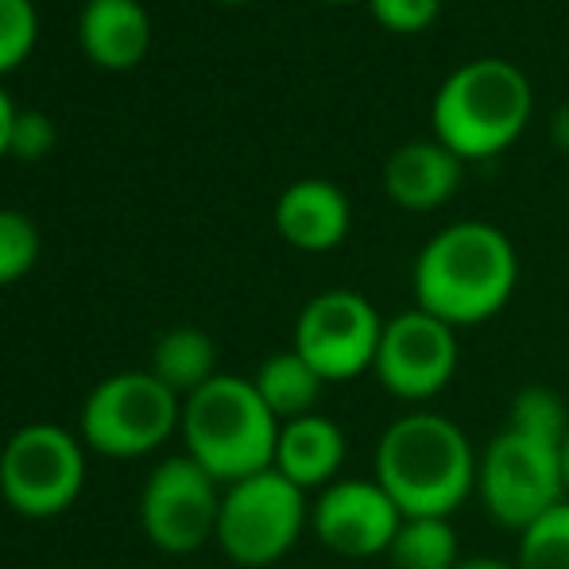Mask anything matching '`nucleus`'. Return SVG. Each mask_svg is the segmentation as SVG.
Returning <instances> with one entry per match:
<instances>
[{"instance_id":"1","label":"nucleus","mask_w":569,"mask_h":569,"mask_svg":"<svg viewBox=\"0 0 569 569\" xmlns=\"http://www.w3.org/2000/svg\"><path fill=\"white\" fill-rule=\"evenodd\" d=\"M569 415L558 391L523 388L511 399L508 427L485 446L477 461V492L500 527L523 531L566 500L562 442Z\"/></svg>"},{"instance_id":"2","label":"nucleus","mask_w":569,"mask_h":569,"mask_svg":"<svg viewBox=\"0 0 569 569\" xmlns=\"http://www.w3.org/2000/svg\"><path fill=\"white\" fill-rule=\"evenodd\" d=\"M415 307L446 326H480L511 302L519 256L508 232L488 221H453L415 260Z\"/></svg>"},{"instance_id":"3","label":"nucleus","mask_w":569,"mask_h":569,"mask_svg":"<svg viewBox=\"0 0 569 569\" xmlns=\"http://www.w3.org/2000/svg\"><path fill=\"white\" fill-rule=\"evenodd\" d=\"M376 485L403 519H450L477 488V453L453 419L411 411L391 422L376 446Z\"/></svg>"},{"instance_id":"4","label":"nucleus","mask_w":569,"mask_h":569,"mask_svg":"<svg viewBox=\"0 0 569 569\" xmlns=\"http://www.w3.org/2000/svg\"><path fill=\"white\" fill-rule=\"evenodd\" d=\"M535 113L531 78L508 59H472L457 67L430 101V128L461 163L496 159L527 132Z\"/></svg>"},{"instance_id":"5","label":"nucleus","mask_w":569,"mask_h":569,"mask_svg":"<svg viewBox=\"0 0 569 569\" xmlns=\"http://www.w3.org/2000/svg\"><path fill=\"white\" fill-rule=\"evenodd\" d=\"M279 427L283 422L268 411L256 383L240 376L218 372L182 403L187 457H194L218 485H237L271 469Z\"/></svg>"},{"instance_id":"6","label":"nucleus","mask_w":569,"mask_h":569,"mask_svg":"<svg viewBox=\"0 0 569 569\" xmlns=\"http://www.w3.org/2000/svg\"><path fill=\"white\" fill-rule=\"evenodd\" d=\"M310 519L307 492L276 469H263L226 488L218 542L237 566H271L299 542Z\"/></svg>"},{"instance_id":"7","label":"nucleus","mask_w":569,"mask_h":569,"mask_svg":"<svg viewBox=\"0 0 569 569\" xmlns=\"http://www.w3.org/2000/svg\"><path fill=\"white\" fill-rule=\"evenodd\" d=\"M182 427L179 396L156 372H117L90 391L82 438L106 457H143Z\"/></svg>"},{"instance_id":"8","label":"nucleus","mask_w":569,"mask_h":569,"mask_svg":"<svg viewBox=\"0 0 569 569\" xmlns=\"http://www.w3.org/2000/svg\"><path fill=\"white\" fill-rule=\"evenodd\" d=\"M86 457L82 442L59 427H23L0 453V492L8 508L28 519L62 516L82 496Z\"/></svg>"},{"instance_id":"9","label":"nucleus","mask_w":569,"mask_h":569,"mask_svg":"<svg viewBox=\"0 0 569 569\" xmlns=\"http://www.w3.org/2000/svg\"><path fill=\"white\" fill-rule=\"evenodd\" d=\"M383 318L357 291H322L302 307L295 326V352L330 380H352L372 372Z\"/></svg>"},{"instance_id":"10","label":"nucleus","mask_w":569,"mask_h":569,"mask_svg":"<svg viewBox=\"0 0 569 569\" xmlns=\"http://www.w3.org/2000/svg\"><path fill=\"white\" fill-rule=\"evenodd\" d=\"M218 480L194 457H171L148 477L140 496L143 535L167 555H190L218 539Z\"/></svg>"},{"instance_id":"11","label":"nucleus","mask_w":569,"mask_h":569,"mask_svg":"<svg viewBox=\"0 0 569 569\" xmlns=\"http://www.w3.org/2000/svg\"><path fill=\"white\" fill-rule=\"evenodd\" d=\"M372 372L396 399L427 403L457 372V330L419 307L403 310L383 322Z\"/></svg>"},{"instance_id":"12","label":"nucleus","mask_w":569,"mask_h":569,"mask_svg":"<svg viewBox=\"0 0 569 569\" xmlns=\"http://www.w3.org/2000/svg\"><path fill=\"white\" fill-rule=\"evenodd\" d=\"M318 542L341 558H380L391 550L403 511L372 480H333L310 508Z\"/></svg>"},{"instance_id":"13","label":"nucleus","mask_w":569,"mask_h":569,"mask_svg":"<svg viewBox=\"0 0 569 569\" xmlns=\"http://www.w3.org/2000/svg\"><path fill=\"white\" fill-rule=\"evenodd\" d=\"M352 226V206L330 179H299L279 194L276 229L299 252H333Z\"/></svg>"},{"instance_id":"14","label":"nucleus","mask_w":569,"mask_h":569,"mask_svg":"<svg viewBox=\"0 0 569 569\" xmlns=\"http://www.w3.org/2000/svg\"><path fill=\"white\" fill-rule=\"evenodd\" d=\"M461 159L430 136V140H407L383 163V190L399 210L430 213L446 206L461 187Z\"/></svg>"},{"instance_id":"15","label":"nucleus","mask_w":569,"mask_h":569,"mask_svg":"<svg viewBox=\"0 0 569 569\" xmlns=\"http://www.w3.org/2000/svg\"><path fill=\"white\" fill-rule=\"evenodd\" d=\"M86 59L106 70H132L151 47V16L140 0H86L78 16Z\"/></svg>"},{"instance_id":"16","label":"nucleus","mask_w":569,"mask_h":569,"mask_svg":"<svg viewBox=\"0 0 569 569\" xmlns=\"http://www.w3.org/2000/svg\"><path fill=\"white\" fill-rule=\"evenodd\" d=\"M341 465H345V435L333 419L315 411L279 427L276 465L271 469L283 472L302 492L307 488H330L338 480Z\"/></svg>"},{"instance_id":"17","label":"nucleus","mask_w":569,"mask_h":569,"mask_svg":"<svg viewBox=\"0 0 569 569\" xmlns=\"http://www.w3.org/2000/svg\"><path fill=\"white\" fill-rule=\"evenodd\" d=\"M252 383L279 422L315 415L318 399H322V388H326L322 376H318L295 349L276 352V357L263 360L260 372L252 376Z\"/></svg>"},{"instance_id":"18","label":"nucleus","mask_w":569,"mask_h":569,"mask_svg":"<svg viewBox=\"0 0 569 569\" xmlns=\"http://www.w3.org/2000/svg\"><path fill=\"white\" fill-rule=\"evenodd\" d=\"M218 368V349H213L210 333L194 330V326H179L159 338L151 352V372L174 391V396H194L198 388L213 380Z\"/></svg>"},{"instance_id":"19","label":"nucleus","mask_w":569,"mask_h":569,"mask_svg":"<svg viewBox=\"0 0 569 569\" xmlns=\"http://www.w3.org/2000/svg\"><path fill=\"white\" fill-rule=\"evenodd\" d=\"M388 558L396 569H453L461 562V547H457V531L450 519L415 516L403 519Z\"/></svg>"},{"instance_id":"20","label":"nucleus","mask_w":569,"mask_h":569,"mask_svg":"<svg viewBox=\"0 0 569 569\" xmlns=\"http://www.w3.org/2000/svg\"><path fill=\"white\" fill-rule=\"evenodd\" d=\"M516 569H569V500L519 531Z\"/></svg>"},{"instance_id":"21","label":"nucleus","mask_w":569,"mask_h":569,"mask_svg":"<svg viewBox=\"0 0 569 569\" xmlns=\"http://www.w3.org/2000/svg\"><path fill=\"white\" fill-rule=\"evenodd\" d=\"M39 260V232L31 218L16 210H0V287L23 279Z\"/></svg>"},{"instance_id":"22","label":"nucleus","mask_w":569,"mask_h":569,"mask_svg":"<svg viewBox=\"0 0 569 569\" xmlns=\"http://www.w3.org/2000/svg\"><path fill=\"white\" fill-rule=\"evenodd\" d=\"M39 36V16L31 0H0V74L16 70L31 54Z\"/></svg>"},{"instance_id":"23","label":"nucleus","mask_w":569,"mask_h":569,"mask_svg":"<svg viewBox=\"0 0 569 569\" xmlns=\"http://www.w3.org/2000/svg\"><path fill=\"white\" fill-rule=\"evenodd\" d=\"M368 12L391 36H422L442 16V0H368Z\"/></svg>"},{"instance_id":"24","label":"nucleus","mask_w":569,"mask_h":569,"mask_svg":"<svg viewBox=\"0 0 569 569\" xmlns=\"http://www.w3.org/2000/svg\"><path fill=\"white\" fill-rule=\"evenodd\" d=\"M54 148V124L43 113L28 109V113H16L12 124V148L8 156H20V159H43L47 151Z\"/></svg>"},{"instance_id":"25","label":"nucleus","mask_w":569,"mask_h":569,"mask_svg":"<svg viewBox=\"0 0 569 569\" xmlns=\"http://www.w3.org/2000/svg\"><path fill=\"white\" fill-rule=\"evenodd\" d=\"M12 124H16V106H12V98L0 90V159L12 148Z\"/></svg>"},{"instance_id":"26","label":"nucleus","mask_w":569,"mask_h":569,"mask_svg":"<svg viewBox=\"0 0 569 569\" xmlns=\"http://www.w3.org/2000/svg\"><path fill=\"white\" fill-rule=\"evenodd\" d=\"M550 140H555V148L569 151V106H562L550 120Z\"/></svg>"},{"instance_id":"27","label":"nucleus","mask_w":569,"mask_h":569,"mask_svg":"<svg viewBox=\"0 0 569 569\" xmlns=\"http://www.w3.org/2000/svg\"><path fill=\"white\" fill-rule=\"evenodd\" d=\"M453 569H516V562H500V558H461Z\"/></svg>"},{"instance_id":"28","label":"nucleus","mask_w":569,"mask_h":569,"mask_svg":"<svg viewBox=\"0 0 569 569\" xmlns=\"http://www.w3.org/2000/svg\"><path fill=\"white\" fill-rule=\"evenodd\" d=\"M562 485H566V500H569V435L562 442Z\"/></svg>"},{"instance_id":"29","label":"nucleus","mask_w":569,"mask_h":569,"mask_svg":"<svg viewBox=\"0 0 569 569\" xmlns=\"http://www.w3.org/2000/svg\"><path fill=\"white\" fill-rule=\"evenodd\" d=\"M322 4H368V0H322Z\"/></svg>"},{"instance_id":"30","label":"nucleus","mask_w":569,"mask_h":569,"mask_svg":"<svg viewBox=\"0 0 569 569\" xmlns=\"http://www.w3.org/2000/svg\"><path fill=\"white\" fill-rule=\"evenodd\" d=\"M221 4H248V0H221Z\"/></svg>"},{"instance_id":"31","label":"nucleus","mask_w":569,"mask_h":569,"mask_svg":"<svg viewBox=\"0 0 569 569\" xmlns=\"http://www.w3.org/2000/svg\"><path fill=\"white\" fill-rule=\"evenodd\" d=\"M566 202H569V179H566Z\"/></svg>"}]
</instances>
